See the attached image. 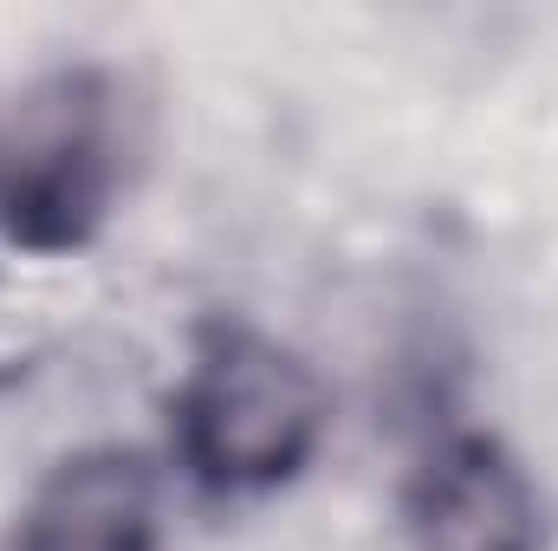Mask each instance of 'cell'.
Masks as SVG:
<instances>
[{
  "instance_id": "cell-3",
  "label": "cell",
  "mask_w": 558,
  "mask_h": 551,
  "mask_svg": "<svg viewBox=\"0 0 558 551\" xmlns=\"http://www.w3.org/2000/svg\"><path fill=\"white\" fill-rule=\"evenodd\" d=\"M410 551H539V487L494 434H448L403 500Z\"/></svg>"
},
{
  "instance_id": "cell-2",
  "label": "cell",
  "mask_w": 558,
  "mask_h": 551,
  "mask_svg": "<svg viewBox=\"0 0 558 551\" xmlns=\"http://www.w3.org/2000/svg\"><path fill=\"white\" fill-rule=\"evenodd\" d=\"M118 195V118L92 72H52L0 124V234L26 254H78Z\"/></svg>"
},
{
  "instance_id": "cell-4",
  "label": "cell",
  "mask_w": 558,
  "mask_h": 551,
  "mask_svg": "<svg viewBox=\"0 0 558 551\" xmlns=\"http://www.w3.org/2000/svg\"><path fill=\"white\" fill-rule=\"evenodd\" d=\"M13 551H162V480L124 441L46 467L13 519Z\"/></svg>"
},
{
  "instance_id": "cell-1",
  "label": "cell",
  "mask_w": 558,
  "mask_h": 551,
  "mask_svg": "<svg viewBox=\"0 0 558 551\" xmlns=\"http://www.w3.org/2000/svg\"><path fill=\"white\" fill-rule=\"evenodd\" d=\"M331 434L325 377L267 331H215L175 383V467L221 500H254L299 480Z\"/></svg>"
}]
</instances>
